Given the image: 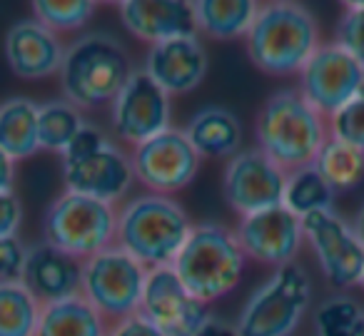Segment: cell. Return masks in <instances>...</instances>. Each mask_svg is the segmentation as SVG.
<instances>
[{
	"label": "cell",
	"mask_w": 364,
	"mask_h": 336,
	"mask_svg": "<svg viewBox=\"0 0 364 336\" xmlns=\"http://www.w3.org/2000/svg\"><path fill=\"white\" fill-rule=\"evenodd\" d=\"M322 45L319 23L299 3H259L257 16L245 36V50L257 70L272 77L299 75Z\"/></svg>",
	"instance_id": "obj_1"
},
{
	"label": "cell",
	"mask_w": 364,
	"mask_h": 336,
	"mask_svg": "<svg viewBox=\"0 0 364 336\" xmlns=\"http://www.w3.org/2000/svg\"><path fill=\"white\" fill-rule=\"evenodd\" d=\"M257 150L264 152L284 172H294L314 162L329 140V120L314 110L297 87H282L262 102L255 117Z\"/></svg>",
	"instance_id": "obj_2"
},
{
	"label": "cell",
	"mask_w": 364,
	"mask_h": 336,
	"mask_svg": "<svg viewBox=\"0 0 364 336\" xmlns=\"http://www.w3.org/2000/svg\"><path fill=\"white\" fill-rule=\"evenodd\" d=\"M193 229V220L175 197L140 195L117 210L115 246L145 269L172 266Z\"/></svg>",
	"instance_id": "obj_3"
},
{
	"label": "cell",
	"mask_w": 364,
	"mask_h": 336,
	"mask_svg": "<svg viewBox=\"0 0 364 336\" xmlns=\"http://www.w3.org/2000/svg\"><path fill=\"white\" fill-rule=\"evenodd\" d=\"M170 269L195 299L210 306L237 289L247 269V256L230 227L198 222Z\"/></svg>",
	"instance_id": "obj_4"
},
{
	"label": "cell",
	"mask_w": 364,
	"mask_h": 336,
	"mask_svg": "<svg viewBox=\"0 0 364 336\" xmlns=\"http://www.w3.org/2000/svg\"><path fill=\"white\" fill-rule=\"evenodd\" d=\"M130 53L107 33H87L65 48L60 80L63 100L77 110H95L110 105L132 75Z\"/></svg>",
	"instance_id": "obj_5"
},
{
	"label": "cell",
	"mask_w": 364,
	"mask_h": 336,
	"mask_svg": "<svg viewBox=\"0 0 364 336\" xmlns=\"http://www.w3.org/2000/svg\"><path fill=\"white\" fill-rule=\"evenodd\" d=\"M312 304V281L302 264L274 269L242 304L235 321L240 336H294Z\"/></svg>",
	"instance_id": "obj_6"
},
{
	"label": "cell",
	"mask_w": 364,
	"mask_h": 336,
	"mask_svg": "<svg viewBox=\"0 0 364 336\" xmlns=\"http://www.w3.org/2000/svg\"><path fill=\"white\" fill-rule=\"evenodd\" d=\"M117 207L90 197L63 192L43 217V242L85 261L115 246Z\"/></svg>",
	"instance_id": "obj_7"
},
{
	"label": "cell",
	"mask_w": 364,
	"mask_h": 336,
	"mask_svg": "<svg viewBox=\"0 0 364 336\" xmlns=\"http://www.w3.org/2000/svg\"><path fill=\"white\" fill-rule=\"evenodd\" d=\"M147 269L127 251L110 246L82 261L80 296L107 321L140 314Z\"/></svg>",
	"instance_id": "obj_8"
},
{
	"label": "cell",
	"mask_w": 364,
	"mask_h": 336,
	"mask_svg": "<svg viewBox=\"0 0 364 336\" xmlns=\"http://www.w3.org/2000/svg\"><path fill=\"white\" fill-rule=\"evenodd\" d=\"M130 162L135 182H140L150 195L162 197H175L177 192L188 190L203 165L185 132L177 127L132 147Z\"/></svg>",
	"instance_id": "obj_9"
},
{
	"label": "cell",
	"mask_w": 364,
	"mask_h": 336,
	"mask_svg": "<svg viewBox=\"0 0 364 336\" xmlns=\"http://www.w3.org/2000/svg\"><path fill=\"white\" fill-rule=\"evenodd\" d=\"M304 242L312 249L322 276L334 289H352L364 269V246L352 229V222L332 210L302 217Z\"/></svg>",
	"instance_id": "obj_10"
},
{
	"label": "cell",
	"mask_w": 364,
	"mask_h": 336,
	"mask_svg": "<svg viewBox=\"0 0 364 336\" xmlns=\"http://www.w3.org/2000/svg\"><path fill=\"white\" fill-rule=\"evenodd\" d=\"M297 77L299 95L329 120L347 102L359 97L364 67L337 43H322Z\"/></svg>",
	"instance_id": "obj_11"
},
{
	"label": "cell",
	"mask_w": 364,
	"mask_h": 336,
	"mask_svg": "<svg viewBox=\"0 0 364 336\" xmlns=\"http://www.w3.org/2000/svg\"><path fill=\"white\" fill-rule=\"evenodd\" d=\"M172 97L162 92L142 70H132L122 90L110 102L112 135L130 147L170 130Z\"/></svg>",
	"instance_id": "obj_12"
},
{
	"label": "cell",
	"mask_w": 364,
	"mask_h": 336,
	"mask_svg": "<svg viewBox=\"0 0 364 336\" xmlns=\"http://www.w3.org/2000/svg\"><path fill=\"white\" fill-rule=\"evenodd\" d=\"M287 172L257 147L230 157L223 172V195L237 217L257 215L282 205Z\"/></svg>",
	"instance_id": "obj_13"
},
{
	"label": "cell",
	"mask_w": 364,
	"mask_h": 336,
	"mask_svg": "<svg viewBox=\"0 0 364 336\" xmlns=\"http://www.w3.org/2000/svg\"><path fill=\"white\" fill-rule=\"evenodd\" d=\"M63 180L68 192L115 207L127 197L135 175L130 155L117 142L105 140L90 152L63 157Z\"/></svg>",
	"instance_id": "obj_14"
},
{
	"label": "cell",
	"mask_w": 364,
	"mask_h": 336,
	"mask_svg": "<svg viewBox=\"0 0 364 336\" xmlns=\"http://www.w3.org/2000/svg\"><path fill=\"white\" fill-rule=\"evenodd\" d=\"M232 232L247 259L272 269L297 261L304 246L302 220L282 205L257 215L240 217Z\"/></svg>",
	"instance_id": "obj_15"
},
{
	"label": "cell",
	"mask_w": 364,
	"mask_h": 336,
	"mask_svg": "<svg viewBox=\"0 0 364 336\" xmlns=\"http://www.w3.org/2000/svg\"><path fill=\"white\" fill-rule=\"evenodd\" d=\"M140 314L167 336H195L210 319L208 304L195 299L170 266L147 269Z\"/></svg>",
	"instance_id": "obj_16"
},
{
	"label": "cell",
	"mask_w": 364,
	"mask_h": 336,
	"mask_svg": "<svg viewBox=\"0 0 364 336\" xmlns=\"http://www.w3.org/2000/svg\"><path fill=\"white\" fill-rule=\"evenodd\" d=\"M208 50L200 36H185L150 45L145 65L140 67L170 97L188 95L203 85L208 75Z\"/></svg>",
	"instance_id": "obj_17"
},
{
	"label": "cell",
	"mask_w": 364,
	"mask_h": 336,
	"mask_svg": "<svg viewBox=\"0 0 364 336\" xmlns=\"http://www.w3.org/2000/svg\"><path fill=\"white\" fill-rule=\"evenodd\" d=\"M3 50L13 75L21 80H46L60 72L65 43L36 18H23L8 28Z\"/></svg>",
	"instance_id": "obj_18"
},
{
	"label": "cell",
	"mask_w": 364,
	"mask_h": 336,
	"mask_svg": "<svg viewBox=\"0 0 364 336\" xmlns=\"http://www.w3.org/2000/svg\"><path fill=\"white\" fill-rule=\"evenodd\" d=\"M82 261L65 254L48 242L28 246L21 284L43 304L70 299L80 294Z\"/></svg>",
	"instance_id": "obj_19"
},
{
	"label": "cell",
	"mask_w": 364,
	"mask_h": 336,
	"mask_svg": "<svg viewBox=\"0 0 364 336\" xmlns=\"http://www.w3.org/2000/svg\"><path fill=\"white\" fill-rule=\"evenodd\" d=\"M120 21L132 38L157 45L172 38L198 36L193 3L182 0H125L117 6Z\"/></svg>",
	"instance_id": "obj_20"
},
{
	"label": "cell",
	"mask_w": 364,
	"mask_h": 336,
	"mask_svg": "<svg viewBox=\"0 0 364 336\" xmlns=\"http://www.w3.org/2000/svg\"><path fill=\"white\" fill-rule=\"evenodd\" d=\"M185 137L200 160H230L242 150V122L228 107L210 105L198 110L185 125Z\"/></svg>",
	"instance_id": "obj_21"
},
{
	"label": "cell",
	"mask_w": 364,
	"mask_h": 336,
	"mask_svg": "<svg viewBox=\"0 0 364 336\" xmlns=\"http://www.w3.org/2000/svg\"><path fill=\"white\" fill-rule=\"evenodd\" d=\"M259 3L255 0H198L193 3L200 38L210 40H245Z\"/></svg>",
	"instance_id": "obj_22"
},
{
	"label": "cell",
	"mask_w": 364,
	"mask_h": 336,
	"mask_svg": "<svg viewBox=\"0 0 364 336\" xmlns=\"http://www.w3.org/2000/svg\"><path fill=\"white\" fill-rule=\"evenodd\" d=\"M0 150L13 162L31 160L41 152L36 100L16 95L0 102Z\"/></svg>",
	"instance_id": "obj_23"
},
{
	"label": "cell",
	"mask_w": 364,
	"mask_h": 336,
	"mask_svg": "<svg viewBox=\"0 0 364 336\" xmlns=\"http://www.w3.org/2000/svg\"><path fill=\"white\" fill-rule=\"evenodd\" d=\"M107 326L110 324L77 294L43 304L36 336H107Z\"/></svg>",
	"instance_id": "obj_24"
},
{
	"label": "cell",
	"mask_w": 364,
	"mask_h": 336,
	"mask_svg": "<svg viewBox=\"0 0 364 336\" xmlns=\"http://www.w3.org/2000/svg\"><path fill=\"white\" fill-rule=\"evenodd\" d=\"M312 167L332 187L334 195L337 192H349L362 185L364 180V152L347 145V142L329 137L322 145V150L317 152Z\"/></svg>",
	"instance_id": "obj_25"
},
{
	"label": "cell",
	"mask_w": 364,
	"mask_h": 336,
	"mask_svg": "<svg viewBox=\"0 0 364 336\" xmlns=\"http://www.w3.org/2000/svg\"><path fill=\"white\" fill-rule=\"evenodd\" d=\"M85 115L68 100H48L38 105V142L41 150L63 155L73 137L82 130Z\"/></svg>",
	"instance_id": "obj_26"
},
{
	"label": "cell",
	"mask_w": 364,
	"mask_h": 336,
	"mask_svg": "<svg viewBox=\"0 0 364 336\" xmlns=\"http://www.w3.org/2000/svg\"><path fill=\"white\" fill-rule=\"evenodd\" d=\"M332 200H334L332 187L322 180V175L312 165L287 172L282 207H287L294 217L302 220V217L312 215V212L332 210Z\"/></svg>",
	"instance_id": "obj_27"
},
{
	"label": "cell",
	"mask_w": 364,
	"mask_h": 336,
	"mask_svg": "<svg viewBox=\"0 0 364 336\" xmlns=\"http://www.w3.org/2000/svg\"><path fill=\"white\" fill-rule=\"evenodd\" d=\"M41 301L21 284H0V336H36Z\"/></svg>",
	"instance_id": "obj_28"
},
{
	"label": "cell",
	"mask_w": 364,
	"mask_h": 336,
	"mask_svg": "<svg viewBox=\"0 0 364 336\" xmlns=\"http://www.w3.org/2000/svg\"><path fill=\"white\" fill-rule=\"evenodd\" d=\"M317 336H362L364 334V306L347 294L324 299L312 316Z\"/></svg>",
	"instance_id": "obj_29"
},
{
	"label": "cell",
	"mask_w": 364,
	"mask_h": 336,
	"mask_svg": "<svg viewBox=\"0 0 364 336\" xmlns=\"http://www.w3.org/2000/svg\"><path fill=\"white\" fill-rule=\"evenodd\" d=\"M95 13V3L90 0H36L33 18L53 33H73L87 26Z\"/></svg>",
	"instance_id": "obj_30"
},
{
	"label": "cell",
	"mask_w": 364,
	"mask_h": 336,
	"mask_svg": "<svg viewBox=\"0 0 364 336\" xmlns=\"http://www.w3.org/2000/svg\"><path fill=\"white\" fill-rule=\"evenodd\" d=\"M332 43H337L364 67V0H352L344 6Z\"/></svg>",
	"instance_id": "obj_31"
},
{
	"label": "cell",
	"mask_w": 364,
	"mask_h": 336,
	"mask_svg": "<svg viewBox=\"0 0 364 336\" xmlns=\"http://www.w3.org/2000/svg\"><path fill=\"white\" fill-rule=\"evenodd\" d=\"M329 137L342 140L347 145L364 152V97H354L352 102L329 117Z\"/></svg>",
	"instance_id": "obj_32"
},
{
	"label": "cell",
	"mask_w": 364,
	"mask_h": 336,
	"mask_svg": "<svg viewBox=\"0 0 364 336\" xmlns=\"http://www.w3.org/2000/svg\"><path fill=\"white\" fill-rule=\"evenodd\" d=\"M26 251L28 246L21 242V237L0 239V284L21 281L23 264H26Z\"/></svg>",
	"instance_id": "obj_33"
},
{
	"label": "cell",
	"mask_w": 364,
	"mask_h": 336,
	"mask_svg": "<svg viewBox=\"0 0 364 336\" xmlns=\"http://www.w3.org/2000/svg\"><path fill=\"white\" fill-rule=\"evenodd\" d=\"M23 224V202L16 192H0V239L18 237Z\"/></svg>",
	"instance_id": "obj_34"
},
{
	"label": "cell",
	"mask_w": 364,
	"mask_h": 336,
	"mask_svg": "<svg viewBox=\"0 0 364 336\" xmlns=\"http://www.w3.org/2000/svg\"><path fill=\"white\" fill-rule=\"evenodd\" d=\"M107 336H167L157 329L155 324L145 319L142 314H132V316H125L120 321H112L107 326Z\"/></svg>",
	"instance_id": "obj_35"
},
{
	"label": "cell",
	"mask_w": 364,
	"mask_h": 336,
	"mask_svg": "<svg viewBox=\"0 0 364 336\" xmlns=\"http://www.w3.org/2000/svg\"><path fill=\"white\" fill-rule=\"evenodd\" d=\"M195 336H240V334H237V329H235V324H230V321H225V319H218V316H210V319L200 326V331Z\"/></svg>",
	"instance_id": "obj_36"
},
{
	"label": "cell",
	"mask_w": 364,
	"mask_h": 336,
	"mask_svg": "<svg viewBox=\"0 0 364 336\" xmlns=\"http://www.w3.org/2000/svg\"><path fill=\"white\" fill-rule=\"evenodd\" d=\"M16 170H18V162H13L6 152L0 150V192H13Z\"/></svg>",
	"instance_id": "obj_37"
},
{
	"label": "cell",
	"mask_w": 364,
	"mask_h": 336,
	"mask_svg": "<svg viewBox=\"0 0 364 336\" xmlns=\"http://www.w3.org/2000/svg\"><path fill=\"white\" fill-rule=\"evenodd\" d=\"M352 229H354V234H357V239L362 242V246H364V202H362V207L357 210V215H354V220H352Z\"/></svg>",
	"instance_id": "obj_38"
},
{
	"label": "cell",
	"mask_w": 364,
	"mask_h": 336,
	"mask_svg": "<svg viewBox=\"0 0 364 336\" xmlns=\"http://www.w3.org/2000/svg\"><path fill=\"white\" fill-rule=\"evenodd\" d=\"M357 286H362V291H364V269H362V276H359V284Z\"/></svg>",
	"instance_id": "obj_39"
},
{
	"label": "cell",
	"mask_w": 364,
	"mask_h": 336,
	"mask_svg": "<svg viewBox=\"0 0 364 336\" xmlns=\"http://www.w3.org/2000/svg\"><path fill=\"white\" fill-rule=\"evenodd\" d=\"M359 95H362V97H364V77H362V92H359Z\"/></svg>",
	"instance_id": "obj_40"
},
{
	"label": "cell",
	"mask_w": 364,
	"mask_h": 336,
	"mask_svg": "<svg viewBox=\"0 0 364 336\" xmlns=\"http://www.w3.org/2000/svg\"><path fill=\"white\" fill-rule=\"evenodd\" d=\"M362 336H364V334H362Z\"/></svg>",
	"instance_id": "obj_41"
}]
</instances>
